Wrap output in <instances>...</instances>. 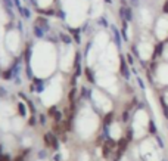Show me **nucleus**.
Segmentation results:
<instances>
[{
    "label": "nucleus",
    "mask_w": 168,
    "mask_h": 161,
    "mask_svg": "<svg viewBox=\"0 0 168 161\" xmlns=\"http://www.w3.org/2000/svg\"><path fill=\"white\" fill-rule=\"evenodd\" d=\"M44 144L46 146H49L52 149H58V146H59V142H58V139H56V134L53 132H47L44 134Z\"/></svg>",
    "instance_id": "nucleus-1"
},
{
    "label": "nucleus",
    "mask_w": 168,
    "mask_h": 161,
    "mask_svg": "<svg viewBox=\"0 0 168 161\" xmlns=\"http://www.w3.org/2000/svg\"><path fill=\"white\" fill-rule=\"evenodd\" d=\"M40 13H43V15H55V11L53 9H39Z\"/></svg>",
    "instance_id": "nucleus-21"
},
{
    "label": "nucleus",
    "mask_w": 168,
    "mask_h": 161,
    "mask_svg": "<svg viewBox=\"0 0 168 161\" xmlns=\"http://www.w3.org/2000/svg\"><path fill=\"white\" fill-rule=\"evenodd\" d=\"M53 118H55V123H61L62 121V112L61 111H56L55 115H53Z\"/></svg>",
    "instance_id": "nucleus-22"
},
{
    "label": "nucleus",
    "mask_w": 168,
    "mask_h": 161,
    "mask_svg": "<svg viewBox=\"0 0 168 161\" xmlns=\"http://www.w3.org/2000/svg\"><path fill=\"white\" fill-rule=\"evenodd\" d=\"M58 17H59V19H62V21H63V19H65V12L59 11V12H58Z\"/></svg>",
    "instance_id": "nucleus-29"
},
{
    "label": "nucleus",
    "mask_w": 168,
    "mask_h": 161,
    "mask_svg": "<svg viewBox=\"0 0 168 161\" xmlns=\"http://www.w3.org/2000/svg\"><path fill=\"white\" fill-rule=\"evenodd\" d=\"M100 24L103 25V27H108V25H109V24L106 22V19H105V18H100Z\"/></svg>",
    "instance_id": "nucleus-31"
},
{
    "label": "nucleus",
    "mask_w": 168,
    "mask_h": 161,
    "mask_svg": "<svg viewBox=\"0 0 168 161\" xmlns=\"http://www.w3.org/2000/svg\"><path fill=\"white\" fill-rule=\"evenodd\" d=\"M103 2H105V3H109V5L112 3V0H103Z\"/></svg>",
    "instance_id": "nucleus-38"
},
{
    "label": "nucleus",
    "mask_w": 168,
    "mask_h": 161,
    "mask_svg": "<svg viewBox=\"0 0 168 161\" xmlns=\"http://www.w3.org/2000/svg\"><path fill=\"white\" fill-rule=\"evenodd\" d=\"M68 31H69V34L74 37V40H75V43H81V37H80V28H68Z\"/></svg>",
    "instance_id": "nucleus-9"
},
{
    "label": "nucleus",
    "mask_w": 168,
    "mask_h": 161,
    "mask_svg": "<svg viewBox=\"0 0 168 161\" xmlns=\"http://www.w3.org/2000/svg\"><path fill=\"white\" fill-rule=\"evenodd\" d=\"M74 70H75V76L78 77L80 74H81V55H80V52H77V55H75V61H74Z\"/></svg>",
    "instance_id": "nucleus-6"
},
{
    "label": "nucleus",
    "mask_w": 168,
    "mask_h": 161,
    "mask_svg": "<svg viewBox=\"0 0 168 161\" xmlns=\"http://www.w3.org/2000/svg\"><path fill=\"white\" fill-rule=\"evenodd\" d=\"M127 30H128V24H127V21H123V28H121V34H123L124 40L128 39V37H127Z\"/></svg>",
    "instance_id": "nucleus-15"
},
{
    "label": "nucleus",
    "mask_w": 168,
    "mask_h": 161,
    "mask_svg": "<svg viewBox=\"0 0 168 161\" xmlns=\"http://www.w3.org/2000/svg\"><path fill=\"white\" fill-rule=\"evenodd\" d=\"M127 146H128V140L125 138H121L117 142V148H118V157L121 155V152L123 151H125L127 149Z\"/></svg>",
    "instance_id": "nucleus-7"
},
{
    "label": "nucleus",
    "mask_w": 168,
    "mask_h": 161,
    "mask_svg": "<svg viewBox=\"0 0 168 161\" xmlns=\"http://www.w3.org/2000/svg\"><path fill=\"white\" fill-rule=\"evenodd\" d=\"M44 33L46 31L40 27V25H37V24H34L33 25V34L37 37V39H43V37H44Z\"/></svg>",
    "instance_id": "nucleus-8"
},
{
    "label": "nucleus",
    "mask_w": 168,
    "mask_h": 161,
    "mask_svg": "<svg viewBox=\"0 0 168 161\" xmlns=\"http://www.w3.org/2000/svg\"><path fill=\"white\" fill-rule=\"evenodd\" d=\"M118 13H119V18H121L123 21H125V6H119Z\"/></svg>",
    "instance_id": "nucleus-20"
},
{
    "label": "nucleus",
    "mask_w": 168,
    "mask_h": 161,
    "mask_svg": "<svg viewBox=\"0 0 168 161\" xmlns=\"http://www.w3.org/2000/svg\"><path fill=\"white\" fill-rule=\"evenodd\" d=\"M75 96H77V87L74 86L72 89L69 90V93H68V99H69V102H75Z\"/></svg>",
    "instance_id": "nucleus-14"
},
{
    "label": "nucleus",
    "mask_w": 168,
    "mask_h": 161,
    "mask_svg": "<svg viewBox=\"0 0 168 161\" xmlns=\"http://www.w3.org/2000/svg\"><path fill=\"white\" fill-rule=\"evenodd\" d=\"M111 31H112V36H114V40H115V45L118 47H121V34H119L118 27L117 25H111Z\"/></svg>",
    "instance_id": "nucleus-3"
},
{
    "label": "nucleus",
    "mask_w": 168,
    "mask_h": 161,
    "mask_svg": "<svg viewBox=\"0 0 168 161\" xmlns=\"http://www.w3.org/2000/svg\"><path fill=\"white\" fill-rule=\"evenodd\" d=\"M22 17L25 18V19H30V18H31V11L28 9L27 6L24 7V11H22Z\"/></svg>",
    "instance_id": "nucleus-19"
},
{
    "label": "nucleus",
    "mask_w": 168,
    "mask_h": 161,
    "mask_svg": "<svg viewBox=\"0 0 168 161\" xmlns=\"http://www.w3.org/2000/svg\"><path fill=\"white\" fill-rule=\"evenodd\" d=\"M89 96V89L87 87H83L81 89V98H87Z\"/></svg>",
    "instance_id": "nucleus-25"
},
{
    "label": "nucleus",
    "mask_w": 168,
    "mask_h": 161,
    "mask_svg": "<svg viewBox=\"0 0 168 161\" xmlns=\"http://www.w3.org/2000/svg\"><path fill=\"white\" fill-rule=\"evenodd\" d=\"M40 124H46V115H40Z\"/></svg>",
    "instance_id": "nucleus-32"
},
{
    "label": "nucleus",
    "mask_w": 168,
    "mask_h": 161,
    "mask_svg": "<svg viewBox=\"0 0 168 161\" xmlns=\"http://www.w3.org/2000/svg\"><path fill=\"white\" fill-rule=\"evenodd\" d=\"M30 124H31V126L35 124V117H31V118H30Z\"/></svg>",
    "instance_id": "nucleus-34"
},
{
    "label": "nucleus",
    "mask_w": 168,
    "mask_h": 161,
    "mask_svg": "<svg viewBox=\"0 0 168 161\" xmlns=\"http://www.w3.org/2000/svg\"><path fill=\"white\" fill-rule=\"evenodd\" d=\"M84 74H86V78L89 80L90 83H95V81H96L95 76H93V71H91L90 68H86V70H84Z\"/></svg>",
    "instance_id": "nucleus-13"
},
{
    "label": "nucleus",
    "mask_w": 168,
    "mask_h": 161,
    "mask_svg": "<svg viewBox=\"0 0 168 161\" xmlns=\"http://www.w3.org/2000/svg\"><path fill=\"white\" fill-rule=\"evenodd\" d=\"M15 161H24V157H18V158H16Z\"/></svg>",
    "instance_id": "nucleus-37"
},
{
    "label": "nucleus",
    "mask_w": 168,
    "mask_h": 161,
    "mask_svg": "<svg viewBox=\"0 0 168 161\" xmlns=\"http://www.w3.org/2000/svg\"><path fill=\"white\" fill-rule=\"evenodd\" d=\"M164 46H165V43H158V45H155V49H153V55H152V61H155L156 58H159V56L162 55L164 52Z\"/></svg>",
    "instance_id": "nucleus-5"
},
{
    "label": "nucleus",
    "mask_w": 168,
    "mask_h": 161,
    "mask_svg": "<svg viewBox=\"0 0 168 161\" xmlns=\"http://www.w3.org/2000/svg\"><path fill=\"white\" fill-rule=\"evenodd\" d=\"M162 12L164 13H168V0L164 2V6H162Z\"/></svg>",
    "instance_id": "nucleus-27"
},
{
    "label": "nucleus",
    "mask_w": 168,
    "mask_h": 161,
    "mask_svg": "<svg viewBox=\"0 0 168 161\" xmlns=\"http://www.w3.org/2000/svg\"><path fill=\"white\" fill-rule=\"evenodd\" d=\"M5 78H11V71H6L5 72Z\"/></svg>",
    "instance_id": "nucleus-35"
},
{
    "label": "nucleus",
    "mask_w": 168,
    "mask_h": 161,
    "mask_svg": "<svg viewBox=\"0 0 168 161\" xmlns=\"http://www.w3.org/2000/svg\"><path fill=\"white\" fill-rule=\"evenodd\" d=\"M155 68H156V62L152 61L151 62V70H152V71H155Z\"/></svg>",
    "instance_id": "nucleus-33"
},
{
    "label": "nucleus",
    "mask_w": 168,
    "mask_h": 161,
    "mask_svg": "<svg viewBox=\"0 0 168 161\" xmlns=\"http://www.w3.org/2000/svg\"><path fill=\"white\" fill-rule=\"evenodd\" d=\"M109 154H111V148H109L108 145H103V157H105V158H108V157H109Z\"/></svg>",
    "instance_id": "nucleus-23"
},
{
    "label": "nucleus",
    "mask_w": 168,
    "mask_h": 161,
    "mask_svg": "<svg viewBox=\"0 0 168 161\" xmlns=\"http://www.w3.org/2000/svg\"><path fill=\"white\" fill-rule=\"evenodd\" d=\"M34 24L40 25V27L43 28L46 33H49V31H50V24H49V21H47V18H44V17H39L37 19H35V22H34Z\"/></svg>",
    "instance_id": "nucleus-2"
},
{
    "label": "nucleus",
    "mask_w": 168,
    "mask_h": 161,
    "mask_svg": "<svg viewBox=\"0 0 168 161\" xmlns=\"http://www.w3.org/2000/svg\"><path fill=\"white\" fill-rule=\"evenodd\" d=\"M55 112H56V106H52L50 110H49V115L53 117V115H55Z\"/></svg>",
    "instance_id": "nucleus-30"
},
{
    "label": "nucleus",
    "mask_w": 168,
    "mask_h": 161,
    "mask_svg": "<svg viewBox=\"0 0 168 161\" xmlns=\"http://www.w3.org/2000/svg\"><path fill=\"white\" fill-rule=\"evenodd\" d=\"M112 121H114V112H109V114H106L105 118H103V126L108 127V126H111L112 124Z\"/></svg>",
    "instance_id": "nucleus-12"
},
{
    "label": "nucleus",
    "mask_w": 168,
    "mask_h": 161,
    "mask_svg": "<svg viewBox=\"0 0 168 161\" xmlns=\"http://www.w3.org/2000/svg\"><path fill=\"white\" fill-rule=\"evenodd\" d=\"M18 110H19V114H21V115H25V111H27V110H25V106H24V104H19V105H18Z\"/></svg>",
    "instance_id": "nucleus-24"
},
{
    "label": "nucleus",
    "mask_w": 168,
    "mask_h": 161,
    "mask_svg": "<svg viewBox=\"0 0 168 161\" xmlns=\"http://www.w3.org/2000/svg\"><path fill=\"white\" fill-rule=\"evenodd\" d=\"M137 3H139V0H131V5L133 6H137Z\"/></svg>",
    "instance_id": "nucleus-36"
},
{
    "label": "nucleus",
    "mask_w": 168,
    "mask_h": 161,
    "mask_svg": "<svg viewBox=\"0 0 168 161\" xmlns=\"http://www.w3.org/2000/svg\"><path fill=\"white\" fill-rule=\"evenodd\" d=\"M125 61H127L128 65H134V56L131 55V53H127V56H125Z\"/></svg>",
    "instance_id": "nucleus-18"
},
{
    "label": "nucleus",
    "mask_w": 168,
    "mask_h": 161,
    "mask_svg": "<svg viewBox=\"0 0 168 161\" xmlns=\"http://www.w3.org/2000/svg\"><path fill=\"white\" fill-rule=\"evenodd\" d=\"M149 133L151 134H156V126L153 121H149Z\"/></svg>",
    "instance_id": "nucleus-17"
},
{
    "label": "nucleus",
    "mask_w": 168,
    "mask_h": 161,
    "mask_svg": "<svg viewBox=\"0 0 168 161\" xmlns=\"http://www.w3.org/2000/svg\"><path fill=\"white\" fill-rule=\"evenodd\" d=\"M134 19V13H133V9L130 6H125V21L127 22H131Z\"/></svg>",
    "instance_id": "nucleus-11"
},
{
    "label": "nucleus",
    "mask_w": 168,
    "mask_h": 161,
    "mask_svg": "<svg viewBox=\"0 0 168 161\" xmlns=\"http://www.w3.org/2000/svg\"><path fill=\"white\" fill-rule=\"evenodd\" d=\"M59 40H61L62 43H65V45H71L72 43V37L68 36L67 33H59Z\"/></svg>",
    "instance_id": "nucleus-10"
},
{
    "label": "nucleus",
    "mask_w": 168,
    "mask_h": 161,
    "mask_svg": "<svg viewBox=\"0 0 168 161\" xmlns=\"http://www.w3.org/2000/svg\"><path fill=\"white\" fill-rule=\"evenodd\" d=\"M123 121H124V123L128 121V111H124V112H123Z\"/></svg>",
    "instance_id": "nucleus-28"
},
{
    "label": "nucleus",
    "mask_w": 168,
    "mask_h": 161,
    "mask_svg": "<svg viewBox=\"0 0 168 161\" xmlns=\"http://www.w3.org/2000/svg\"><path fill=\"white\" fill-rule=\"evenodd\" d=\"M105 145H108V146L112 149V148H115V146H117V142H115L112 138H106V139H105Z\"/></svg>",
    "instance_id": "nucleus-16"
},
{
    "label": "nucleus",
    "mask_w": 168,
    "mask_h": 161,
    "mask_svg": "<svg viewBox=\"0 0 168 161\" xmlns=\"http://www.w3.org/2000/svg\"><path fill=\"white\" fill-rule=\"evenodd\" d=\"M128 64L125 61V58H121V62H119V71L124 76V78H130V72H128Z\"/></svg>",
    "instance_id": "nucleus-4"
},
{
    "label": "nucleus",
    "mask_w": 168,
    "mask_h": 161,
    "mask_svg": "<svg viewBox=\"0 0 168 161\" xmlns=\"http://www.w3.org/2000/svg\"><path fill=\"white\" fill-rule=\"evenodd\" d=\"M125 139H127V140H131V139H133V130H131V129H128V130H127V136H125Z\"/></svg>",
    "instance_id": "nucleus-26"
},
{
    "label": "nucleus",
    "mask_w": 168,
    "mask_h": 161,
    "mask_svg": "<svg viewBox=\"0 0 168 161\" xmlns=\"http://www.w3.org/2000/svg\"><path fill=\"white\" fill-rule=\"evenodd\" d=\"M165 41H167V43H168V39H167V40H165Z\"/></svg>",
    "instance_id": "nucleus-39"
}]
</instances>
